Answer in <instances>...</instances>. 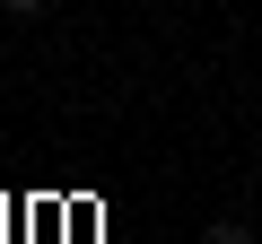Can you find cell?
I'll list each match as a JSON object with an SVG mask.
<instances>
[{
  "mask_svg": "<svg viewBox=\"0 0 262 244\" xmlns=\"http://www.w3.org/2000/svg\"><path fill=\"white\" fill-rule=\"evenodd\" d=\"M201 244H253V227H245V218H210V227H201Z\"/></svg>",
  "mask_w": 262,
  "mask_h": 244,
  "instance_id": "cell-1",
  "label": "cell"
},
{
  "mask_svg": "<svg viewBox=\"0 0 262 244\" xmlns=\"http://www.w3.org/2000/svg\"><path fill=\"white\" fill-rule=\"evenodd\" d=\"M0 9H9V18H44V0H0Z\"/></svg>",
  "mask_w": 262,
  "mask_h": 244,
  "instance_id": "cell-2",
  "label": "cell"
}]
</instances>
